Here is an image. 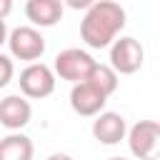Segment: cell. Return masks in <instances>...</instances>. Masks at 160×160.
<instances>
[{
    "instance_id": "obj_1",
    "label": "cell",
    "mask_w": 160,
    "mask_h": 160,
    "mask_svg": "<svg viewBox=\"0 0 160 160\" xmlns=\"http://www.w3.org/2000/svg\"><path fill=\"white\" fill-rule=\"evenodd\" d=\"M125 8L112 0H92L80 20V38L88 48L102 50L110 48L112 40L125 28Z\"/></svg>"
},
{
    "instance_id": "obj_2",
    "label": "cell",
    "mask_w": 160,
    "mask_h": 160,
    "mask_svg": "<svg viewBox=\"0 0 160 160\" xmlns=\"http://www.w3.org/2000/svg\"><path fill=\"white\" fill-rule=\"evenodd\" d=\"M8 50L12 60H22V62H40V58L45 55V38L40 30H35L32 25H20L15 30L8 32Z\"/></svg>"
},
{
    "instance_id": "obj_3",
    "label": "cell",
    "mask_w": 160,
    "mask_h": 160,
    "mask_svg": "<svg viewBox=\"0 0 160 160\" xmlns=\"http://www.w3.org/2000/svg\"><path fill=\"white\" fill-rule=\"evenodd\" d=\"M95 62H98V60H95L88 50L65 48V50H60V52L55 55L52 72H55V78L78 85V82H85V78L90 75V70L95 68Z\"/></svg>"
},
{
    "instance_id": "obj_4",
    "label": "cell",
    "mask_w": 160,
    "mask_h": 160,
    "mask_svg": "<svg viewBox=\"0 0 160 160\" xmlns=\"http://www.w3.org/2000/svg\"><path fill=\"white\" fill-rule=\"evenodd\" d=\"M145 62V50L140 45V40L130 38V35H120L112 40L110 45V68L115 70V75H132L142 68Z\"/></svg>"
},
{
    "instance_id": "obj_5",
    "label": "cell",
    "mask_w": 160,
    "mask_h": 160,
    "mask_svg": "<svg viewBox=\"0 0 160 160\" xmlns=\"http://www.w3.org/2000/svg\"><path fill=\"white\" fill-rule=\"evenodd\" d=\"M55 72H52V68L50 65H45V62H30V65H25L22 70H20V78H18V82H20V92H22V98L28 100H42V98H48V95H52V90H55Z\"/></svg>"
},
{
    "instance_id": "obj_6",
    "label": "cell",
    "mask_w": 160,
    "mask_h": 160,
    "mask_svg": "<svg viewBox=\"0 0 160 160\" xmlns=\"http://www.w3.org/2000/svg\"><path fill=\"white\" fill-rule=\"evenodd\" d=\"M128 148L135 160H155L158 145H160V122L158 120H138L128 135Z\"/></svg>"
},
{
    "instance_id": "obj_7",
    "label": "cell",
    "mask_w": 160,
    "mask_h": 160,
    "mask_svg": "<svg viewBox=\"0 0 160 160\" xmlns=\"http://www.w3.org/2000/svg\"><path fill=\"white\" fill-rule=\"evenodd\" d=\"M128 135V122L120 112L112 110H102L100 115H95L92 120V138L102 145H118L122 142Z\"/></svg>"
},
{
    "instance_id": "obj_8",
    "label": "cell",
    "mask_w": 160,
    "mask_h": 160,
    "mask_svg": "<svg viewBox=\"0 0 160 160\" xmlns=\"http://www.w3.org/2000/svg\"><path fill=\"white\" fill-rule=\"evenodd\" d=\"M32 118V105L22 95H8L0 100V125L10 132H20Z\"/></svg>"
},
{
    "instance_id": "obj_9",
    "label": "cell",
    "mask_w": 160,
    "mask_h": 160,
    "mask_svg": "<svg viewBox=\"0 0 160 160\" xmlns=\"http://www.w3.org/2000/svg\"><path fill=\"white\" fill-rule=\"evenodd\" d=\"M105 102H108V98L100 95V92H98L92 85H88V82H78V85H72V90H70V108H72L78 115H82V118H95V115H100L102 108H105Z\"/></svg>"
},
{
    "instance_id": "obj_10",
    "label": "cell",
    "mask_w": 160,
    "mask_h": 160,
    "mask_svg": "<svg viewBox=\"0 0 160 160\" xmlns=\"http://www.w3.org/2000/svg\"><path fill=\"white\" fill-rule=\"evenodd\" d=\"M65 5L62 0H28L25 2V18L32 22V28H52L62 20Z\"/></svg>"
},
{
    "instance_id": "obj_11",
    "label": "cell",
    "mask_w": 160,
    "mask_h": 160,
    "mask_svg": "<svg viewBox=\"0 0 160 160\" xmlns=\"http://www.w3.org/2000/svg\"><path fill=\"white\" fill-rule=\"evenodd\" d=\"M32 140L22 132H8L0 138V160H32Z\"/></svg>"
},
{
    "instance_id": "obj_12",
    "label": "cell",
    "mask_w": 160,
    "mask_h": 160,
    "mask_svg": "<svg viewBox=\"0 0 160 160\" xmlns=\"http://www.w3.org/2000/svg\"><path fill=\"white\" fill-rule=\"evenodd\" d=\"M85 82H88V85H92L100 95L110 98V95L118 90L120 78L115 75V70H112L110 65H105V62H95V68L90 70V75L85 78Z\"/></svg>"
},
{
    "instance_id": "obj_13",
    "label": "cell",
    "mask_w": 160,
    "mask_h": 160,
    "mask_svg": "<svg viewBox=\"0 0 160 160\" xmlns=\"http://www.w3.org/2000/svg\"><path fill=\"white\" fill-rule=\"evenodd\" d=\"M12 78H15V65H12V58L0 52V88H5Z\"/></svg>"
},
{
    "instance_id": "obj_14",
    "label": "cell",
    "mask_w": 160,
    "mask_h": 160,
    "mask_svg": "<svg viewBox=\"0 0 160 160\" xmlns=\"http://www.w3.org/2000/svg\"><path fill=\"white\" fill-rule=\"evenodd\" d=\"M10 10H12V2L10 0H0V20H5L10 15Z\"/></svg>"
},
{
    "instance_id": "obj_15",
    "label": "cell",
    "mask_w": 160,
    "mask_h": 160,
    "mask_svg": "<svg viewBox=\"0 0 160 160\" xmlns=\"http://www.w3.org/2000/svg\"><path fill=\"white\" fill-rule=\"evenodd\" d=\"M5 40H8V25H5V20H0V48L5 45Z\"/></svg>"
},
{
    "instance_id": "obj_16",
    "label": "cell",
    "mask_w": 160,
    "mask_h": 160,
    "mask_svg": "<svg viewBox=\"0 0 160 160\" xmlns=\"http://www.w3.org/2000/svg\"><path fill=\"white\" fill-rule=\"evenodd\" d=\"M48 160H72V158H70L68 152H52V155H50Z\"/></svg>"
},
{
    "instance_id": "obj_17",
    "label": "cell",
    "mask_w": 160,
    "mask_h": 160,
    "mask_svg": "<svg viewBox=\"0 0 160 160\" xmlns=\"http://www.w3.org/2000/svg\"><path fill=\"white\" fill-rule=\"evenodd\" d=\"M108 160H128V158H108Z\"/></svg>"
}]
</instances>
